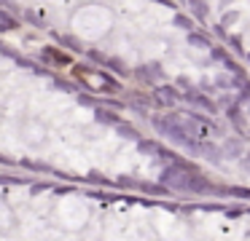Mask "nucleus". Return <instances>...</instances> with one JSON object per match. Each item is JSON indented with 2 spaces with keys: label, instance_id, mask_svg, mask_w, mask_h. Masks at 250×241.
I'll list each match as a JSON object with an SVG mask.
<instances>
[{
  "label": "nucleus",
  "instance_id": "2",
  "mask_svg": "<svg viewBox=\"0 0 250 241\" xmlns=\"http://www.w3.org/2000/svg\"><path fill=\"white\" fill-rule=\"evenodd\" d=\"M94 118L103 123H119V118L116 115H108V110H94Z\"/></svg>",
  "mask_w": 250,
  "mask_h": 241
},
{
  "label": "nucleus",
  "instance_id": "1",
  "mask_svg": "<svg viewBox=\"0 0 250 241\" xmlns=\"http://www.w3.org/2000/svg\"><path fill=\"white\" fill-rule=\"evenodd\" d=\"M19 21L14 16H8L6 11H0V32H8V30H17Z\"/></svg>",
  "mask_w": 250,
  "mask_h": 241
},
{
  "label": "nucleus",
  "instance_id": "3",
  "mask_svg": "<svg viewBox=\"0 0 250 241\" xmlns=\"http://www.w3.org/2000/svg\"><path fill=\"white\" fill-rule=\"evenodd\" d=\"M116 129H119V131L124 134V137H137L135 129H132V126H121V123H116Z\"/></svg>",
  "mask_w": 250,
  "mask_h": 241
},
{
  "label": "nucleus",
  "instance_id": "4",
  "mask_svg": "<svg viewBox=\"0 0 250 241\" xmlns=\"http://www.w3.org/2000/svg\"><path fill=\"white\" fill-rule=\"evenodd\" d=\"M175 24H178V27H188V19H186V16H175Z\"/></svg>",
  "mask_w": 250,
  "mask_h": 241
}]
</instances>
